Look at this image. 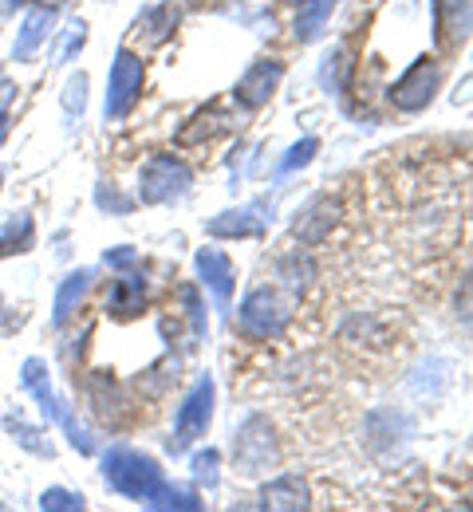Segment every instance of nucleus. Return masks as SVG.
I'll return each mask as SVG.
<instances>
[{
  "mask_svg": "<svg viewBox=\"0 0 473 512\" xmlns=\"http://www.w3.org/2000/svg\"><path fill=\"white\" fill-rule=\"evenodd\" d=\"M103 477H107V485H111L119 497L142 501V505H146L150 497H158L162 485H166L158 461L146 457V453H138V449H127V446L103 453Z\"/></svg>",
  "mask_w": 473,
  "mask_h": 512,
  "instance_id": "1",
  "label": "nucleus"
},
{
  "mask_svg": "<svg viewBox=\"0 0 473 512\" xmlns=\"http://www.w3.org/2000/svg\"><path fill=\"white\" fill-rule=\"evenodd\" d=\"M292 312H296V292L292 288H284V284L257 288L241 304V331L249 339H276L292 323Z\"/></svg>",
  "mask_w": 473,
  "mask_h": 512,
  "instance_id": "2",
  "label": "nucleus"
},
{
  "mask_svg": "<svg viewBox=\"0 0 473 512\" xmlns=\"http://www.w3.org/2000/svg\"><path fill=\"white\" fill-rule=\"evenodd\" d=\"M190 182H194V170L174 158V154H154L142 174H138V197L146 205H166V201H178L190 193Z\"/></svg>",
  "mask_w": 473,
  "mask_h": 512,
  "instance_id": "3",
  "label": "nucleus"
},
{
  "mask_svg": "<svg viewBox=\"0 0 473 512\" xmlns=\"http://www.w3.org/2000/svg\"><path fill=\"white\" fill-rule=\"evenodd\" d=\"M213 398H217L213 379H209V375H198L194 386H190V394H186L182 406H178V418H174V438H170V449H174V453H182V449L194 446L198 438H205V430H209V422H213Z\"/></svg>",
  "mask_w": 473,
  "mask_h": 512,
  "instance_id": "4",
  "label": "nucleus"
},
{
  "mask_svg": "<svg viewBox=\"0 0 473 512\" xmlns=\"http://www.w3.org/2000/svg\"><path fill=\"white\" fill-rule=\"evenodd\" d=\"M142 79H146V67H142V56H135L131 48H123L111 64V75H107V119H127L135 111L138 95H142Z\"/></svg>",
  "mask_w": 473,
  "mask_h": 512,
  "instance_id": "5",
  "label": "nucleus"
},
{
  "mask_svg": "<svg viewBox=\"0 0 473 512\" xmlns=\"http://www.w3.org/2000/svg\"><path fill=\"white\" fill-rule=\"evenodd\" d=\"M438 87H442V64L438 60H418L414 67H406L403 75L395 79V87H391V103L399 107V111H426L430 103H434V95H438Z\"/></svg>",
  "mask_w": 473,
  "mask_h": 512,
  "instance_id": "6",
  "label": "nucleus"
},
{
  "mask_svg": "<svg viewBox=\"0 0 473 512\" xmlns=\"http://www.w3.org/2000/svg\"><path fill=\"white\" fill-rule=\"evenodd\" d=\"M280 79H284V64H280V60H257V64L237 79V87H233V103H237L241 111H257V107H265L272 95H276Z\"/></svg>",
  "mask_w": 473,
  "mask_h": 512,
  "instance_id": "7",
  "label": "nucleus"
},
{
  "mask_svg": "<svg viewBox=\"0 0 473 512\" xmlns=\"http://www.w3.org/2000/svg\"><path fill=\"white\" fill-rule=\"evenodd\" d=\"M205 229H209V237H225V241L261 237L269 229V205L265 201H253V205H241V209H225Z\"/></svg>",
  "mask_w": 473,
  "mask_h": 512,
  "instance_id": "8",
  "label": "nucleus"
},
{
  "mask_svg": "<svg viewBox=\"0 0 473 512\" xmlns=\"http://www.w3.org/2000/svg\"><path fill=\"white\" fill-rule=\"evenodd\" d=\"M233 457H237L241 473H261V469H269L272 434H269V422H265V418H249V422H245V430L237 434Z\"/></svg>",
  "mask_w": 473,
  "mask_h": 512,
  "instance_id": "9",
  "label": "nucleus"
},
{
  "mask_svg": "<svg viewBox=\"0 0 473 512\" xmlns=\"http://www.w3.org/2000/svg\"><path fill=\"white\" fill-rule=\"evenodd\" d=\"M198 272H202V284L213 292L217 308L229 312L233 308V260L221 249H202L198 253Z\"/></svg>",
  "mask_w": 473,
  "mask_h": 512,
  "instance_id": "10",
  "label": "nucleus"
},
{
  "mask_svg": "<svg viewBox=\"0 0 473 512\" xmlns=\"http://www.w3.org/2000/svg\"><path fill=\"white\" fill-rule=\"evenodd\" d=\"M434 24H438V36L442 44H462L466 32L473 28V4L470 0H438V12H434Z\"/></svg>",
  "mask_w": 473,
  "mask_h": 512,
  "instance_id": "11",
  "label": "nucleus"
},
{
  "mask_svg": "<svg viewBox=\"0 0 473 512\" xmlns=\"http://www.w3.org/2000/svg\"><path fill=\"white\" fill-rule=\"evenodd\" d=\"M52 24H56V12H52V8H32V12L24 16V24H20V36H16L12 56H16V60H32V56L40 52V44L52 36Z\"/></svg>",
  "mask_w": 473,
  "mask_h": 512,
  "instance_id": "12",
  "label": "nucleus"
},
{
  "mask_svg": "<svg viewBox=\"0 0 473 512\" xmlns=\"http://www.w3.org/2000/svg\"><path fill=\"white\" fill-rule=\"evenodd\" d=\"M146 304V280L142 276H119L111 284V296H107V312L119 316V320H131L142 312Z\"/></svg>",
  "mask_w": 473,
  "mask_h": 512,
  "instance_id": "13",
  "label": "nucleus"
},
{
  "mask_svg": "<svg viewBox=\"0 0 473 512\" xmlns=\"http://www.w3.org/2000/svg\"><path fill=\"white\" fill-rule=\"evenodd\" d=\"M178 20H182V8H178L174 0H166V4H154V8H146V12L138 16L135 32L142 36V28H146V44H162V40L178 28Z\"/></svg>",
  "mask_w": 473,
  "mask_h": 512,
  "instance_id": "14",
  "label": "nucleus"
},
{
  "mask_svg": "<svg viewBox=\"0 0 473 512\" xmlns=\"http://www.w3.org/2000/svg\"><path fill=\"white\" fill-rule=\"evenodd\" d=\"M261 505L265 509H308V485L300 477H276L272 485L261 489Z\"/></svg>",
  "mask_w": 473,
  "mask_h": 512,
  "instance_id": "15",
  "label": "nucleus"
},
{
  "mask_svg": "<svg viewBox=\"0 0 473 512\" xmlns=\"http://www.w3.org/2000/svg\"><path fill=\"white\" fill-rule=\"evenodd\" d=\"M87 288H91V272H87V268L71 272L68 280L60 284V292H56V308H52V312H56V316H52L56 327H64V323L71 320V312H75V304L87 296Z\"/></svg>",
  "mask_w": 473,
  "mask_h": 512,
  "instance_id": "16",
  "label": "nucleus"
},
{
  "mask_svg": "<svg viewBox=\"0 0 473 512\" xmlns=\"http://www.w3.org/2000/svg\"><path fill=\"white\" fill-rule=\"evenodd\" d=\"M36 241V225L28 213H16L4 229H0V256H12V253H28Z\"/></svg>",
  "mask_w": 473,
  "mask_h": 512,
  "instance_id": "17",
  "label": "nucleus"
},
{
  "mask_svg": "<svg viewBox=\"0 0 473 512\" xmlns=\"http://www.w3.org/2000/svg\"><path fill=\"white\" fill-rule=\"evenodd\" d=\"M328 8H332V0H312V4H300V16H296V40H300V44H312V40H320V36H324Z\"/></svg>",
  "mask_w": 473,
  "mask_h": 512,
  "instance_id": "18",
  "label": "nucleus"
},
{
  "mask_svg": "<svg viewBox=\"0 0 473 512\" xmlns=\"http://www.w3.org/2000/svg\"><path fill=\"white\" fill-rule=\"evenodd\" d=\"M328 225H336V205H332V201H316V205L300 217L296 233H300L304 241H320V237L328 233Z\"/></svg>",
  "mask_w": 473,
  "mask_h": 512,
  "instance_id": "19",
  "label": "nucleus"
},
{
  "mask_svg": "<svg viewBox=\"0 0 473 512\" xmlns=\"http://www.w3.org/2000/svg\"><path fill=\"white\" fill-rule=\"evenodd\" d=\"M150 509H202V501H198V493H190V489H178V485H162V493L158 497H150L146 501Z\"/></svg>",
  "mask_w": 473,
  "mask_h": 512,
  "instance_id": "20",
  "label": "nucleus"
},
{
  "mask_svg": "<svg viewBox=\"0 0 473 512\" xmlns=\"http://www.w3.org/2000/svg\"><path fill=\"white\" fill-rule=\"evenodd\" d=\"M316 150H320V142H316V138H300V142L288 150V158L280 162V174H296V170H304V166L316 158Z\"/></svg>",
  "mask_w": 473,
  "mask_h": 512,
  "instance_id": "21",
  "label": "nucleus"
},
{
  "mask_svg": "<svg viewBox=\"0 0 473 512\" xmlns=\"http://www.w3.org/2000/svg\"><path fill=\"white\" fill-rule=\"evenodd\" d=\"M40 509L79 512V509H83V497H79V493H68V489H44V497H40Z\"/></svg>",
  "mask_w": 473,
  "mask_h": 512,
  "instance_id": "22",
  "label": "nucleus"
},
{
  "mask_svg": "<svg viewBox=\"0 0 473 512\" xmlns=\"http://www.w3.org/2000/svg\"><path fill=\"white\" fill-rule=\"evenodd\" d=\"M83 103H87V75H71L68 91H64V107H68V115L83 111Z\"/></svg>",
  "mask_w": 473,
  "mask_h": 512,
  "instance_id": "23",
  "label": "nucleus"
},
{
  "mask_svg": "<svg viewBox=\"0 0 473 512\" xmlns=\"http://www.w3.org/2000/svg\"><path fill=\"white\" fill-rule=\"evenodd\" d=\"M194 477H198V481H205L209 489L217 485V449H205V453H198V457H194Z\"/></svg>",
  "mask_w": 473,
  "mask_h": 512,
  "instance_id": "24",
  "label": "nucleus"
},
{
  "mask_svg": "<svg viewBox=\"0 0 473 512\" xmlns=\"http://www.w3.org/2000/svg\"><path fill=\"white\" fill-rule=\"evenodd\" d=\"M83 40H87V24H83V20H75V24H71V32L64 36V48H60L56 64H68L71 56H75V48H83Z\"/></svg>",
  "mask_w": 473,
  "mask_h": 512,
  "instance_id": "25",
  "label": "nucleus"
},
{
  "mask_svg": "<svg viewBox=\"0 0 473 512\" xmlns=\"http://www.w3.org/2000/svg\"><path fill=\"white\" fill-rule=\"evenodd\" d=\"M458 320L466 323V327H473V272L466 276V284H462V292H458Z\"/></svg>",
  "mask_w": 473,
  "mask_h": 512,
  "instance_id": "26",
  "label": "nucleus"
},
{
  "mask_svg": "<svg viewBox=\"0 0 473 512\" xmlns=\"http://www.w3.org/2000/svg\"><path fill=\"white\" fill-rule=\"evenodd\" d=\"M182 300H186V312L194 320V335H205V316H202V304H198V288H182Z\"/></svg>",
  "mask_w": 473,
  "mask_h": 512,
  "instance_id": "27",
  "label": "nucleus"
},
{
  "mask_svg": "<svg viewBox=\"0 0 473 512\" xmlns=\"http://www.w3.org/2000/svg\"><path fill=\"white\" fill-rule=\"evenodd\" d=\"M135 260H138V253H135V249H127V245H123V249H111V253H107V264H111V268H131Z\"/></svg>",
  "mask_w": 473,
  "mask_h": 512,
  "instance_id": "28",
  "label": "nucleus"
},
{
  "mask_svg": "<svg viewBox=\"0 0 473 512\" xmlns=\"http://www.w3.org/2000/svg\"><path fill=\"white\" fill-rule=\"evenodd\" d=\"M99 205H103V209H119V213H127V209H131V201H127V197H119V193L111 190H99Z\"/></svg>",
  "mask_w": 473,
  "mask_h": 512,
  "instance_id": "29",
  "label": "nucleus"
},
{
  "mask_svg": "<svg viewBox=\"0 0 473 512\" xmlns=\"http://www.w3.org/2000/svg\"><path fill=\"white\" fill-rule=\"evenodd\" d=\"M4 130H8V123H4V99H0V142H4Z\"/></svg>",
  "mask_w": 473,
  "mask_h": 512,
  "instance_id": "30",
  "label": "nucleus"
},
{
  "mask_svg": "<svg viewBox=\"0 0 473 512\" xmlns=\"http://www.w3.org/2000/svg\"><path fill=\"white\" fill-rule=\"evenodd\" d=\"M296 4H312V0H296Z\"/></svg>",
  "mask_w": 473,
  "mask_h": 512,
  "instance_id": "31",
  "label": "nucleus"
},
{
  "mask_svg": "<svg viewBox=\"0 0 473 512\" xmlns=\"http://www.w3.org/2000/svg\"><path fill=\"white\" fill-rule=\"evenodd\" d=\"M332 4H336V0H332Z\"/></svg>",
  "mask_w": 473,
  "mask_h": 512,
  "instance_id": "32",
  "label": "nucleus"
}]
</instances>
